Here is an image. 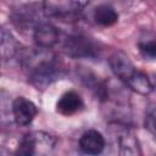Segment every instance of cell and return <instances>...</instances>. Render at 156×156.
<instances>
[{
    "mask_svg": "<svg viewBox=\"0 0 156 156\" xmlns=\"http://www.w3.org/2000/svg\"><path fill=\"white\" fill-rule=\"evenodd\" d=\"M27 71L29 83L38 90H44L65 74L63 66L51 49L37 46L20 55Z\"/></svg>",
    "mask_w": 156,
    "mask_h": 156,
    "instance_id": "6da1fadb",
    "label": "cell"
},
{
    "mask_svg": "<svg viewBox=\"0 0 156 156\" xmlns=\"http://www.w3.org/2000/svg\"><path fill=\"white\" fill-rule=\"evenodd\" d=\"M108 65L113 74L133 91L140 95H149L152 93L154 85L151 79L134 66L126 52L121 50L112 52L108 57Z\"/></svg>",
    "mask_w": 156,
    "mask_h": 156,
    "instance_id": "7a4b0ae2",
    "label": "cell"
},
{
    "mask_svg": "<svg viewBox=\"0 0 156 156\" xmlns=\"http://www.w3.org/2000/svg\"><path fill=\"white\" fill-rule=\"evenodd\" d=\"M61 48L65 55L72 58H96L101 49L91 38L83 34H69L61 40Z\"/></svg>",
    "mask_w": 156,
    "mask_h": 156,
    "instance_id": "3957f363",
    "label": "cell"
},
{
    "mask_svg": "<svg viewBox=\"0 0 156 156\" xmlns=\"http://www.w3.org/2000/svg\"><path fill=\"white\" fill-rule=\"evenodd\" d=\"M43 11L46 18H54L61 22H76L82 17L88 2L82 1H44Z\"/></svg>",
    "mask_w": 156,
    "mask_h": 156,
    "instance_id": "277c9868",
    "label": "cell"
},
{
    "mask_svg": "<svg viewBox=\"0 0 156 156\" xmlns=\"http://www.w3.org/2000/svg\"><path fill=\"white\" fill-rule=\"evenodd\" d=\"M12 22L21 29L23 30H34L35 27L41 23L45 17L44 11H43V4H27L17 10H15L11 15Z\"/></svg>",
    "mask_w": 156,
    "mask_h": 156,
    "instance_id": "5b68a950",
    "label": "cell"
},
{
    "mask_svg": "<svg viewBox=\"0 0 156 156\" xmlns=\"http://www.w3.org/2000/svg\"><path fill=\"white\" fill-rule=\"evenodd\" d=\"M40 144H55L51 135L44 133H28L22 136L16 150L15 156H37Z\"/></svg>",
    "mask_w": 156,
    "mask_h": 156,
    "instance_id": "8992f818",
    "label": "cell"
},
{
    "mask_svg": "<svg viewBox=\"0 0 156 156\" xmlns=\"http://www.w3.org/2000/svg\"><path fill=\"white\" fill-rule=\"evenodd\" d=\"M11 110L15 122L21 127L29 126L38 115V107L35 106V104L29 99H26L24 96L13 99Z\"/></svg>",
    "mask_w": 156,
    "mask_h": 156,
    "instance_id": "52a82bcc",
    "label": "cell"
},
{
    "mask_svg": "<svg viewBox=\"0 0 156 156\" xmlns=\"http://www.w3.org/2000/svg\"><path fill=\"white\" fill-rule=\"evenodd\" d=\"M32 33L35 45L43 49H51L60 41L58 29L46 21L39 23Z\"/></svg>",
    "mask_w": 156,
    "mask_h": 156,
    "instance_id": "ba28073f",
    "label": "cell"
},
{
    "mask_svg": "<svg viewBox=\"0 0 156 156\" xmlns=\"http://www.w3.org/2000/svg\"><path fill=\"white\" fill-rule=\"evenodd\" d=\"M78 77L82 80V83L89 89L96 99L100 101H107L110 98V91H108V85L106 82L101 80L94 72L89 69H79L78 71Z\"/></svg>",
    "mask_w": 156,
    "mask_h": 156,
    "instance_id": "9c48e42d",
    "label": "cell"
},
{
    "mask_svg": "<svg viewBox=\"0 0 156 156\" xmlns=\"http://www.w3.org/2000/svg\"><path fill=\"white\" fill-rule=\"evenodd\" d=\"M105 138L102 134L95 129H89L84 132L79 138V149L83 154L89 156H98L105 149Z\"/></svg>",
    "mask_w": 156,
    "mask_h": 156,
    "instance_id": "30bf717a",
    "label": "cell"
},
{
    "mask_svg": "<svg viewBox=\"0 0 156 156\" xmlns=\"http://www.w3.org/2000/svg\"><path fill=\"white\" fill-rule=\"evenodd\" d=\"M83 106H84V102L82 96L74 90H68L63 93L57 100L56 111L63 116H72L79 112L83 108Z\"/></svg>",
    "mask_w": 156,
    "mask_h": 156,
    "instance_id": "8fae6325",
    "label": "cell"
},
{
    "mask_svg": "<svg viewBox=\"0 0 156 156\" xmlns=\"http://www.w3.org/2000/svg\"><path fill=\"white\" fill-rule=\"evenodd\" d=\"M119 156H143L140 143L132 129H124L118 138Z\"/></svg>",
    "mask_w": 156,
    "mask_h": 156,
    "instance_id": "7c38bea8",
    "label": "cell"
},
{
    "mask_svg": "<svg viewBox=\"0 0 156 156\" xmlns=\"http://www.w3.org/2000/svg\"><path fill=\"white\" fill-rule=\"evenodd\" d=\"M0 51L4 61L17 57L22 54L23 49L21 43L13 37V34L7 30L5 27L1 28V39H0Z\"/></svg>",
    "mask_w": 156,
    "mask_h": 156,
    "instance_id": "4fadbf2b",
    "label": "cell"
},
{
    "mask_svg": "<svg viewBox=\"0 0 156 156\" xmlns=\"http://www.w3.org/2000/svg\"><path fill=\"white\" fill-rule=\"evenodd\" d=\"M94 20L99 26L111 27L118 21V12L108 4H101L94 10Z\"/></svg>",
    "mask_w": 156,
    "mask_h": 156,
    "instance_id": "5bb4252c",
    "label": "cell"
},
{
    "mask_svg": "<svg viewBox=\"0 0 156 156\" xmlns=\"http://www.w3.org/2000/svg\"><path fill=\"white\" fill-rule=\"evenodd\" d=\"M138 49L141 56L146 60H156V39L155 38H140L138 41Z\"/></svg>",
    "mask_w": 156,
    "mask_h": 156,
    "instance_id": "9a60e30c",
    "label": "cell"
},
{
    "mask_svg": "<svg viewBox=\"0 0 156 156\" xmlns=\"http://www.w3.org/2000/svg\"><path fill=\"white\" fill-rule=\"evenodd\" d=\"M144 127L156 139V102H150L145 108Z\"/></svg>",
    "mask_w": 156,
    "mask_h": 156,
    "instance_id": "2e32d148",
    "label": "cell"
},
{
    "mask_svg": "<svg viewBox=\"0 0 156 156\" xmlns=\"http://www.w3.org/2000/svg\"><path fill=\"white\" fill-rule=\"evenodd\" d=\"M151 82H152V85H154V89L156 90V76H154V78L151 79Z\"/></svg>",
    "mask_w": 156,
    "mask_h": 156,
    "instance_id": "e0dca14e",
    "label": "cell"
}]
</instances>
